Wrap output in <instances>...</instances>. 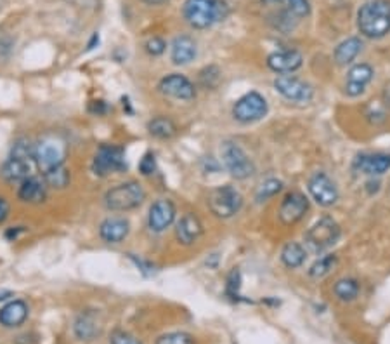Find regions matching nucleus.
<instances>
[{
	"label": "nucleus",
	"mask_w": 390,
	"mask_h": 344,
	"mask_svg": "<svg viewBox=\"0 0 390 344\" xmlns=\"http://www.w3.org/2000/svg\"><path fill=\"white\" fill-rule=\"evenodd\" d=\"M144 2H146L148 6H162V4L168 2V0H144Z\"/></svg>",
	"instance_id": "49530a36"
},
{
	"label": "nucleus",
	"mask_w": 390,
	"mask_h": 344,
	"mask_svg": "<svg viewBox=\"0 0 390 344\" xmlns=\"http://www.w3.org/2000/svg\"><path fill=\"white\" fill-rule=\"evenodd\" d=\"M267 106L266 98L262 94L255 93H247L232 106V117L238 122H243V124H250V122H257L260 118H264L267 115Z\"/></svg>",
	"instance_id": "1a4fd4ad"
},
{
	"label": "nucleus",
	"mask_w": 390,
	"mask_h": 344,
	"mask_svg": "<svg viewBox=\"0 0 390 344\" xmlns=\"http://www.w3.org/2000/svg\"><path fill=\"white\" fill-rule=\"evenodd\" d=\"M11 296H13V292H11V290H0V303L6 299H9Z\"/></svg>",
	"instance_id": "a18cd8bd"
},
{
	"label": "nucleus",
	"mask_w": 390,
	"mask_h": 344,
	"mask_svg": "<svg viewBox=\"0 0 390 344\" xmlns=\"http://www.w3.org/2000/svg\"><path fill=\"white\" fill-rule=\"evenodd\" d=\"M110 106L106 105V101H102V99H98V101H93L89 105V112L94 115H105L108 113Z\"/></svg>",
	"instance_id": "a19ab883"
},
{
	"label": "nucleus",
	"mask_w": 390,
	"mask_h": 344,
	"mask_svg": "<svg viewBox=\"0 0 390 344\" xmlns=\"http://www.w3.org/2000/svg\"><path fill=\"white\" fill-rule=\"evenodd\" d=\"M220 153H223V162L225 169L229 171V174L232 178L247 179L255 172L254 162H252L250 156L247 155V151L238 143L225 141L223 148H220Z\"/></svg>",
	"instance_id": "6e6552de"
},
{
	"label": "nucleus",
	"mask_w": 390,
	"mask_h": 344,
	"mask_svg": "<svg viewBox=\"0 0 390 344\" xmlns=\"http://www.w3.org/2000/svg\"><path fill=\"white\" fill-rule=\"evenodd\" d=\"M156 344H194V338L187 332H168L160 336Z\"/></svg>",
	"instance_id": "f704fd0d"
},
{
	"label": "nucleus",
	"mask_w": 390,
	"mask_h": 344,
	"mask_svg": "<svg viewBox=\"0 0 390 344\" xmlns=\"http://www.w3.org/2000/svg\"><path fill=\"white\" fill-rule=\"evenodd\" d=\"M283 188V183L278 181V179H267L260 185V188L257 191V200L259 202H266L269 198H273L274 195L279 193Z\"/></svg>",
	"instance_id": "72a5a7b5"
},
{
	"label": "nucleus",
	"mask_w": 390,
	"mask_h": 344,
	"mask_svg": "<svg viewBox=\"0 0 390 344\" xmlns=\"http://www.w3.org/2000/svg\"><path fill=\"white\" fill-rule=\"evenodd\" d=\"M175 204L168 198H158L155 204L149 207L148 212V227L151 231L163 233L167 228H170L175 221Z\"/></svg>",
	"instance_id": "4468645a"
},
{
	"label": "nucleus",
	"mask_w": 390,
	"mask_h": 344,
	"mask_svg": "<svg viewBox=\"0 0 390 344\" xmlns=\"http://www.w3.org/2000/svg\"><path fill=\"white\" fill-rule=\"evenodd\" d=\"M110 344H143L136 336L129 334L125 331H114L110 338Z\"/></svg>",
	"instance_id": "58836bf2"
},
{
	"label": "nucleus",
	"mask_w": 390,
	"mask_h": 344,
	"mask_svg": "<svg viewBox=\"0 0 390 344\" xmlns=\"http://www.w3.org/2000/svg\"><path fill=\"white\" fill-rule=\"evenodd\" d=\"M206 205L212 210L213 216L220 217V219H229L242 210L243 195L231 185L217 186L206 197Z\"/></svg>",
	"instance_id": "39448f33"
},
{
	"label": "nucleus",
	"mask_w": 390,
	"mask_h": 344,
	"mask_svg": "<svg viewBox=\"0 0 390 344\" xmlns=\"http://www.w3.org/2000/svg\"><path fill=\"white\" fill-rule=\"evenodd\" d=\"M305 258H307V252H305L304 246H300L298 242H288L281 251V261L283 265L290 270H295L304 265Z\"/></svg>",
	"instance_id": "cd10ccee"
},
{
	"label": "nucleus",
	"mask_w": 390,
	"mask_h": 344,
	"mask_svg": "<svg viewBox=\"0 0 390 344\" xmlns=\"http://www.w3.org/2000/svg\"><path fill=\"white\" fill-rule=\"evenodd\" d=\"M304 63V57L295 49L288 51H278L267 56V67L276 74H293Z\"/></svg>",
	"instance_id": "aec40b11"
},
{
	"label": "nucleus",
	"mask_w": 390,
	"mask_h": 344,
	"mask_svg": "<svg viewBox=\"0 0 390 344\" xmlns=\"http://www.w3.org/2000/svg\"><path fill=\"white\" fill-rule=\"evenodd\" d=\"M68 155V144L64 137L59 134H47L37 141L35 153H33V160H35L37 167L42 171V174L54 167L64 166V160Z\"/></svg>",
	"instance_id": "20e7f679"
},
{
	"label": "nucleus",
	"mask_w": 390,
	"mask_h": 344,
	"mask_svg": "<svg viewBox=\"0 0 390 344\" xmlns=\"http://www.w3.org/2000/svg\"><path fill=\"white\" fill-rule=\"evenodd\" d=\"M340 235H342L340 224L336 223L333 217L324 216L307 229V233H305V242H307V246L311 247L312 251H326V248H330L338 242Z\"/></svg>",
	"instance_id": "423d86ee"
},
{
	"label": "nucleus",
	"mask_w": 390,
	"mask_h": 344,
	"mask_svg": "<svg viewBox=\"0 0 390 344\" xmlns=\"http://www.w3.org/2000/svg\"><path fill=\"white\" fill-rule=\"evenodd\" d=\"M9 210H11L9 204H7L6 198L0 197V224H2L7 217H9Z\"/></svg>",
	"instance_id": "79ce46f5"
},
{
	"label": "nucleus",
	"mask_w": 390,
	"mask_h": 344,
	"mask_svg": "<svg viewBox=\"0 0 390 344\" xmlns=\"http://www.w3.org/2000/svg\"><path fill=\"white\" fill-rule=\"evenodd\" d=\"M309 210V200L300 191H290L279 204V221L285 227H292L298 223Z\"/></svg>",
	"instance_id": "f8f14e48"
},
{
	"label": "nucleus",
	"mask_w": 390,
	"mask_h": 344,
	"mask_svg": "<svg viewBox=\"0 0 390 344\" xmlns=\"http://www.w3.org/2000/svg\"><path fill=\"white\" fill-rule=\"evenodd\" d=\"M95 44H99V35H98V33H94L93 38H90V42H89V45H87V49H89V51H93Z\"/></svg>",
	"instance_id": "c03bdc74"
},
{
	"label": "nucleus",
	"mask_w": 390,
	"mask_h": 344,
	"mask_svg": "<svg viewBox=\"0 0 390 344\" xmlns=\"http://www.w3.org/2000/svg\"><path fill=\"white\" fill-rule=\"evenodd\" d=\"M130 223L122 216H110L99 224V236L106 243H120L127 239Z\"/></svg>",
	"instance_id": "a211bd4d"
},
{
	"label": "nucleus",
	"mask_w": 390,
	"mask_h": 344,
	"mask_svg": "<svg viewBox=\"0 0 390 344\" xmlns=\"http://www.w3.org/2000/svg\"><path fill=\"white\" fill-rule=\"evenodd\" d=\"M90 169L98 178H106L114 172L125 171L127 169L125 150L117 144H101L95 151Z\"/></svg>",
	"instance_id": "0eeeda50"
},
{
	"label": "nucleus",
	"mask_w": 390,
	"mask_h": 344,
	"mask_svg": "<svg viewBox=\"0 0 390 344\" xmlns=\"http://www.w3.org/2000/svg\"><path fill=\"white\" fill-rule=\"evenodd\" d=\"M158 91L162 94L174 99H182V101H189V99L196 98V87L189 79L181 74H170L165 75L158 82Z\"/></svg>",
	"instance_id": "ddd939ff"
},
{
	"label": "nucleus",
	"mask_w": 390,
	"mask_h": 344,
	"mask_svg": "<svg viewBox=\"0 0 390 344\" xmlns=\"http://www.w3.org/2000/svg\"><path fill=\"white\" fill-rule=\"evenodd\" d=\"M25 231V228L23 227H14V228H9L6 231V239L7 240H16L19 235H21V233Z\"/></svg>",
	"instance_id": "37998d69"
},
{
	"label": "nucleus",
	"mask_w": 390,
	"mask_h": 344,
	"mask_svg": "<svg viewBox=\"0 0 390 344\" xmlns=\"http://www.w3.org/2000/svg\"><path fill=\"white\" fill-rule=\"evenodd\" d=\"M198 80H200L201 87H205V89H215L220 80V70L217 67H213V64L212 67H206L200 71Z\"/></svg>",
	"instance_id": "473e14b6"
},
{
	"label": "nucleus",
	"mask_w": 390,
	"mask_h": 344,
	"mask_svg": "<svg viewBox=\"0 0 390 344\" xmlns=\"http://www.w3.org/2000/svg\"><path fill=\"white\" fill-rule=\"evenodd\" d=\"M361 49H362V42L361 38L358 37H350L347 38V40L340 42L335 49L336 64H340V67L350 64L355 57H358L359 52H361Z\"/></svg>",
	"instance_id": "393cba45"
},
{
	"label": "nucleus",
	"mask_w": 390,
	"mask_h": 344,
	"mask_svg": "<svg viewBox=\"0 0 390 344\" xmlns=\"http://www.w3.org/2000/svg\"><path fill=\"white\" fill-rule=\"evenodd\" d=\"M33 153H35V144H32V141H28L26 137H21V139H18L16 143L13 144L11 156H16V159L35 162V160H33Z\"/></svg>",
	"instance_id": "2f4dec72"
},
{
	"label": "nucleus",
	"mask_w": 390,
	"mask_h": 344,
	"mask_svg": "<svg viewBox=\"0 0 390 344\" xmlns=\"http://www.w3.org/2000/svg\"><path fill=\"white\" fill-rule=\"evenodd\" d=\"M18 198L30 205L42 204V202H45V198H47V185H45L44 179L30 176V178H26L25 181L19 185Z\"/></svg>",
	"instance_id": "412c9836"
},
{
	"label": "nucleus",
	"mask_w": 390,
	"mask_h": 344,
	"mask_svg": "<svg viewBox=\"0 0 390 344\" xmlns=\"http://www.w3.org/2000/svg\"><path fill=\"white\" fill-rule=\"evenodd\" d=\"M374 71L373 68L370 67L368 63H359L354 64L353 68L347 74V80H345V93L350 98H355V96L365 93L366 86L372 82Z\"/></svg>",
	"instance_id": "6ab92c4d"
},
{
	"label": "nucleus",
	"mask_w": 390,
	"mask_h": 344,
	"mask_svg": "<svg viewBox=\"0 0 390 344\" xmlns=\"http://www.w3.org/2000/svg\"><path fill=\"white\" fill-rule=\"evenodd\" d=\"M336 261H338V258H336L335 254L323 256V258L317 259L314 265L311 266V270H309V275H311V277H314V278L326 277V275L330 273V271L336 266Z\"/></svg>",
	"instance_id": "7c9ffc66"
},
{
	"label": "nucleus",
	"mask_w": 390,
	"mask_h": 344,
	"mask_svg": "<svg viewBox=\"0 0 390 344\" xmlns=\"http://www.w3.org/2000/svg\"><path fill=\"white\" fill-rule=\"evenodd\" d=\"M262 4L278 9L279 16L283 18L281 21L288 25H292V19L298 21L300 18H305L311 11L309 0H262Z\"/></svg>",
	"instance_id": "dca6fc26"
},
{
	"label": "nucleus",
	"mask_w": 390,
	"mask_h": 344,
	"mask_svg": "<svg viewBox=\"0 0 390 344\" xmlns=\"http://www.w3.org/2000/svg\"><path fill=\"white\" fill-rule=\"evenodd\" d=\"M240 287H242V275H240L238 270H232L228 277V287H225V290L232 299H238Z\"/></svg>",
	"instance_id": "e433bc0d"
},
{
	"label": "nucleus",
	"mask_w": 390,
	"mask_h": 344,
	"mask_svg": "<svg viewBox=\"0 0 390 344\" xmlns=\"http://www.w3.org/2000/svg\"><path fill=\"white\" fill-rule=\"evenodd\" d=\"M144 49H146L149 56H160L165 52L167 44L162 37H151L146 44H144Z\"/></svg>",
	"instance_id": "4c0bfd02"
},
{
	"label": "nucleus",
	"mask_w": 390,
	"mask_h": 344,
	"mask_svg": "<svg viewBox=\"0 0 390 344\" xmlns=\"http://www.w3.org/2000/svg\"><path fill=\"white\" fill-rule=\"evenodd\" d=\"M148 132L156 139H172L177 134V125L172 118L158 115L148 122Z\"/></svg>",
	"instance_id": "a878e982"
},
{
	"label": "nucleus",
	"mask_w": 390,
	"mask_h": 344,
	"mask_svg": "<svg viewBox=\"0 0 390 344\" xmlns=\"http://www.w3.org/2000/svg\"><path fill=\"white\" fill-rule=\"evenodd\" d=\"M196 57V42L187 35H179L172 40L170 59L177 67H184Z\"/></svg>",
	"instance_id": "5701e85b"
},
{
	"label": "nucleus",
	"mask_w": 390,
	"mask_h": 344,
	"mask_svg": "<svg viewBox=\"0 0 390 344\" xmlns=\"http://www.w3.org/2000/svg\"><path fill=\"white\" fill-rule=\"evenodd\" d=\"M359 32L368 38H382L390 32V2L370 0L358 13Z\"/></svg>",
	"instance_id": "f257e3e1"
},
{
	"label": "nucleus",
	"mask_w": 390,
	"mask_h": 344,
	"mask_svg": "<svg viewBox=\"0 0 390 344\" xmlns=\"http://www.w3.org/2000/svg\"><path fill=\"white\" fill-rule=\"evenodd\" d=\"M28 304L21 299H14L0 309V325L4 327H19L28 319Z\"/></svg>",
	"instance_id": "b1692460"
},
{
	"label": "nucleus",
	"mask_w": 390,
	"mask_h": 344,
	"mask_svg": "<svg viewBox=\"0 0 390 344\" xmlns=\"http://www.w3.org/2000/svg\"><path fill=\"white\" fill-rule=\"evenodd\" d=\"M0 176H2L4 181L11 183V185H16V183L21 185L26 178L32 176V162L9 155V159L0 167Z\"/></svg>",
	"instance_id": "4be33fe9"
},
{
	"label": "nucleus",
	"mask_w": 390,
	"mask_h": 344,
	"mask_svg": "<svg viewBox=\"0 0 390 344\" xmlns=\"http://www.w3.org/2000/svg\"><path fill=\"white\" fill-rule=\"evenodd\" d=\"M354 169L366 176H382L390 171L389 153H361L355 156Z\"/></svg>",
	"instance_id": "f3484780"
},
{
	"label": "nucleus",
	"mask_w": 390,
	"mask_h": 344,
	"mask_svg": "<svg viewBox=\"0 0 390 344\" xmlns=\"http://www.w3.org/2000/svg\"><path fill=\"white\" fill-rule=\"evenodd\" d=\"M44 181H45V185H47V188L64 190L66 186H70L71 172L66 166L54 167V169L44 172Z\"/></svg>",
	"instance_id": "c85d7f7f"
},
{
	"label": "nucleus",
	"mask_w": 390,
	"mask_h": 344,
	"mask_svg": "<svg viewBox=\"0 0 390 344\" xmlns=\"http://www.w3.org/2000/svg\"><path fill=\"white\" fill-rule=\"evenodd\" d=\"M139 172L143 176H153L156 172V156L153 151L144 153L139 162Z\"/></svg>",
	"instance_id": "c9c22d12"
},
{
	"label": "nucleus",
	"mask_w": 390,
	"mask_h": 344,
	"mask_svg": "<svg viewBox=\"0 0 390 344\" xmlns=\"http://www.w3.org/2000/svg\"><path fill=\"white\" fill-rule=\"evenodd\" d=\"M75 334L82 341H90L99 334V325L94 313H82L75 322Z\"/></svg>",
	"instance_id": "bb28decb"
},
{
	"label": "nucleus",
	"mask_w": 390,
	"mask_h": 344,
	"mask_svg": "<svg viewBox=\"0 0 390 344\" xmlns=\"http://www.w3.org/2000/svg\"><path fill=\"white\" fill-rule=\"evenodd\" d=\"M309 193L321 207H331L338 200V190L326 172H314L309 179Z\"/></svg>",
	"instance_id": "9d476101"
},
{
	"label": "nucleus",
	"mask_w": 390,
	"mask_h": 344,
	"mask_svg": "<svg viewBox=\"0 0 390 344\" xmlns=\"http://www.w3.org/2000/svg\"><path fill=\"white\" fill-rule=\"evenodd\" d=\"M387 103L390 105V87H389V91H387Z\"/></svg>",
	"instance_id": "de8ad7c7"
},
{
	"label": "nucleus",
	"mask_w": 390,
	"mask_h": 344,
	"mask_svg": "<svg viewBox=\"0 0 390 344\" xmlns=\"http://www.w3.org/2000/svg\"><path fill=\"white\" fill-rule=\"evenodd\" d=\"M182 14L193 28L205 30L225 19L229 7L224 0H186Z\"/></svg>",
	"instance_id": "f03ea898"
},
{
	"label": "nucleus",
	"mask_w": 390,
	"mask_h": 344,
	"mask_svg": "<svg viewBox=\"0 0 390 344\" xmlns=\"http://www.w3.org/2000/svg\"><path fill=\"white\" fill-rule=\"evenodd\" d=\"M130 256V261L134 263V265H136L137 268H139L141 270V273H144V275H153L155 273V265H151V263H148V261H144V259H137L136 256H132V254H129Z\"/></svg>",
	"instance_id": "ea45409f"
},
{
	"label": "nucleus",
	"mask_w": 390,
	"mask_h": 344,
	"mask_svg": "<svg viewBox=\"0 0 390 344\" xmlns=\"http://www.w3.org/2000/svg\"><path fill=\"white\" fill-rule=\"evenodd\" d=\"M359 289H361V287H359V282L355 280V278L345 277V278H340V280H336V284L333 287V292L340 301H343V303H349V301H354L355 297L359 296Z\"/></svg>",
	"instance_id": "c756f323"
},
{
	"label": "nucleus",
	"mask_w": 390,
	"mask_h": 344,
	"mask_svg": "<svg viewBox=\"0 0 390 344\" xmlns=\"http://www.w3.org/2000/svg\"><path fill=\"white\" fill-rule=\"evenodd\" d=\"M146 200V191L137 181H125L113 186L105 193V205L113 212H127L137 209Z\"/></svg>",
	"instance_id": "7ed1b4c3"
},
{
	"label": "nucleus",
	"mask_w": 390,
	"mask_h": 344,
	"mask_svg": "<svg viewBox=\"0 0 390 344\" xmlns=\"http://www.w3.org/2000/svg\"><path fill=\"white\" fill-rule=\"evenodd\" d=\"M274 89L288 101L309 103L314 96V89L304 80L293 75H281L274 80Z\"/></svg>",
	"instance_id": "9b49d317"
},
{
	"label": "nucleus",
	"mask_w": 390,
	"mask_h": 344,
	"mask_svg": "<svg viewBox=\"0 0 390 344\" xmlns=\"http://www.w3.org/2000/svg\"><path fill=\"white\" fill-rule=\"evenodd\" d=\"M201 235H203V223L194 212H186L175 224V239L181 246H193Z\"/></svg>",
	"instance_id": "2eb2a0df"
}]
</instances>
